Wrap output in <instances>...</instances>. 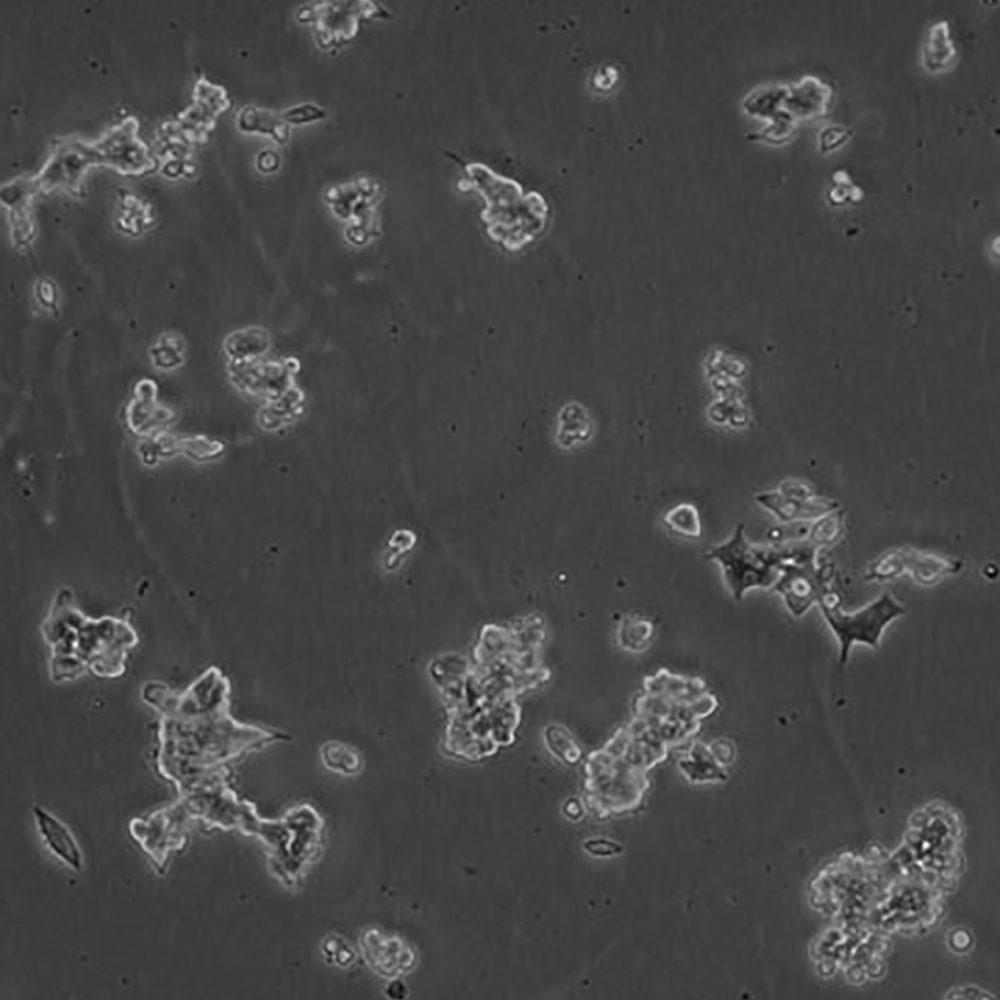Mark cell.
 I'll return each instance as SVG.
<instances>
[{"label": "cell", "mask_w": 1000, "mask_h": 1000, "mask_svg": "<svg viewBox=\"0 0 1000 1000\" xmlns=\"http://www.w3.org/2000/svg\"><path fill=\"white\" fill-rule=\"evenodd\" d=\"M280 166L279 154L273 149L260 151L256 158V167L262 173H273Z\"/></svg>", "instance_id": "cell-22"}, {"label": "cell", "mask_w": 1000, "mask_h": 1000, "mask_svg": "<svg viewBox=\"0 0 1000 1000\" xmlns=\"http://www.w3.org/2000/svg\"><path fill=\"white\" fill-rule=\"evenodd\" d=\"M545 735L546 745L555 756L568 762H574L579 756L577 746L563 729L558 730L555 726L548 727Z\"/></svg>", "instance_id": "cell-20"}, {"label": "cell", "mask_w": 1000, "mask_h": 1000, "mask_svg": "<svg viewBox=\"0 0 1000 1000\" xmlns=\"http://www.w3.org/2000/svg\"><path fill=\"white\" fill-rule=\"evenodd\" d=\"M281 113L291 127L312 124L327 117L326 110L314 102L299 103L281 110Z\"/></svg>", "instance_id": "cell-18"}, {"label": "cell", "mask_w": 1000, "mask_h": 1000, "mask_svg": "<svg viewBox=\"0 0 1000 1000\" xmlns=\"http://www.w3.org/2000/svg\"><path fill=\"white\" fill-rule=\"evenodd\" d=\"M900 550L903 572L911 571L914 579L923 585L933 584L947 575L955 574L962 566L958 561L945 556L913 548Z\"/></svg>", "instance_id": "cell-15"}, {"label": "cell", "mask_w": 1000, "mask_h": 1000, "mask_svg": "<svg viewBox=\"0 0 1000 1000\" xmlns=\"http://www.w3.org/2000/svg\"><path fill=\"white\" fill-rule=\"evenodd\" d=\"M190 820L186 808L178 799L145 818L131 819L129 832L155 867L162 871L169 853L186 845Z\"/></svg>", "instance_id": "cell-7"}, {"label": "cell", "mask_w": 1000, "mask_h": 1000, "mask_svg": "<svg viewBox=\"0 0 1000 1000\" xmlns=\"http://www.w3.org/2000/svg\"><path fill=\"white\" fill-rule=\"evenodd\" d=\"M382 195V185L379 181L368 176H359L349 182L330 186L325 191L324 197L340 217L354 216L360 220V215L367 216L373 213Z\"/></svg>", "instance_id": "cell-11"}, {"label": "cell", "mask_w": 1000, "mask_h": 1000, "mask_svg": "<svg viewBox=\"0 0 1000 1000\" xmlns=\"http://www.w3.org/2000/svg\"><path fill=\"white\" fill-rule=\"evenodd\" d=\"M238 130L247 134L270 137L274 142L286 144L291 136V126L284 120L281 110L246 105L236 116Z\"/></svg>", "instance_id": "cell-14"}, {"label": "cell", "mask_w": 1000, "mask_h": 1000, "mask_svg": "<svg viewBox=\"0 0 1000 1000\" xmlns=\"http://www.w3.org/2000/svg\"><path fill=\"white\" fill-rule=\"evenodd\" d=\"M185 352L184 342L179 335L163 334L151 347L150 357L153 365L162 370L174 369L183 362Z\"/></svg>", "instance_id": "cell-17"}, {"label": "cell", "mask_w": 1000, "mask_h": 1000, "mask_svg": "<svg viewBox=\"0 0 1000 1000\" xmlns=\"http://www.w3.org/2000/svg\"><path fill=\"white\" fill-rule=\"evenodd\" d=\"M823 616L839 644V662H847L856 643L877 649L884 629L905 613V608L888 593L882 594L856 612H843L839 599L819 604Z\"/></svg>", "instance_id": "cell-6"}, {"label": "cell", "mask_w": 1000, "mask_h": 1000, "mask_svg": "<svg viewBox=\"0 0 1000 1000\" xmlns=\"http://www.w3.org/2000/svg\"><path fill=\"white\" fill-rule=\"evenodd\" d=\"M32 815L36 830L50 853L73 872L83 868V853L69 827L45 808L34 805Z\"/></svg>", "instance_id": "cell-10"}, {"label": "cell", "mask_w": 1000, "mask_h": 1000, "mask_svg": "<svg viewBox=\"0 0 1000 1000\" xmlns=\"http://www.w3.org/2000/svg\"><path fill=\"white\" fill-rule=\"evenodd\" d=\"M756 501L786 522L819 518L836 508V503L812 497H794L778 491L761 493Z\"/></svg>", "instance_id": "cell-13"}, {"label": "cell", "mask_w": 1000, "mask_h": 1000, "mask_svg": "<svg viewBox=\"0 0 1000 1000\" xmlns=\"http://www.w3.org/2000/svg\"><path fill=\"white\" fill-rule=\"evenodd\" d=\"M544 637L539 618L508 627L490 624L472 661L457 653L432 661L430 674L447 714L444 747L451 755L477 760L514 741L517 697L549 678L541 660Z\"/></svg>", "instance_id": "cell-1"}, {"label": "cell", "mask_w": 1000, "mask_h": 1000, "mask_svg": "<svg viewBox=\"0 0 1000 1000\" xmlns=\"http://www.w3.org/2000/svg\"><path fill=\"white\" fill-rule=\"evenodd\" d=\"M853 136V131L838 124H829L818 133V148L823 153L841 149Z\"/></svg>", "instance_id": "cell-21"}, {"label": "cell", "mask_w": 1000, "mask_h": 1000, "mask_svg": "<svg viewBox=\"0 0 1000 1000\" xmlns=\"http://www.w3.org/2000/svg\"><path fill=\"white\" fill-rule=\"evenodd\" d=\"M834 90L832 86L814 75H806L799 82L787 86L783 106L797 122L822 119L829 113Z\"/></svg>", "instance_id": "cell-9"}, {"label": "cell", "mask_w": 1000, "mask_h": 1000, "mask_svg": "<svg viewBox=\"0 0 1000 1000\" xmlns=\"http://www.w3.org/2000/svg\"><path fill=\"white\" fill-rule=\"evenodd\" d=\"M814 552H809L780 566L774 589L795 617L803 615L811 605L818 603L831 591L828 588L831 571L816 567Z\"/></svg>", "instance_id": "cell-8"}, {"label": "cell", "mask_w": 1000, "mask_h": 1000, "mask_svg": "<svg viewBox=\"0 0 1000 1000\" xmlns=\"http://www.w3.org/2000/svg\"><path fill=\"white\" fill-rule=\"evenodd\" d=\"M389 17L383 5L370 0L309 2L296 12L297 21L311 27L317 46L331 52L349 44L364 22Z\"/></svg>", "instance_id": "cell-5"}, {"label": "cell", "mask_w": 1000, "mask_h": 1000, "mask_svg": "<svg viewBox=\"0 0 1000 1000\" xmlns=\"http://www.w3.org/2000/svg\"><path fill=\"white\" fill-rule=\"evenodd\" d=\"M833 180L838 185H851L852 184L850 175L846 171H844V170H838V171H836L834 173V175H833Z\"/></svg>", "instance_id": "cell-23"}, {"label": "cell", "mask_w": 1000, "mask_h": 1000, "mask_svg": "<svg viewBox=\"0 0 1000 1000\" xmlns=\"http://www.w3.org/2000/svg\"><path fill=\"white\" fill-rule=\"evenodd\" d=\"M664 525L673 533L688 539L701 535V520L697 508L681 503L670 508L663 516Z\"/></svg>", "instance_id": "cell-16"}, {"label": "cell", "mask_w": 1000, "mask_h": 1000, "mask_svg": "<svg viewBox=\"0 0 1000 1000\" xmlns=\"http://www.w3.org/2000/svg\"><path fill=\"white\" fill-rule=\"evenodd\" d=\"M842 531V517L838 513L824 515L809 530L807 541L817 545L834 542Z\"/></svg>", "instance_id": "cell-19"}, {"label": "cell", "mask_w": 1000, "mask_h": 1000, "mask_svg": "<svg viewBox=\"0 0 1000 1000\" xmlns=\"http://www.w3.org/2000/svg\"><path fill=\"white\" fill-rule=\"evenodd\" d=\"M958 50L947 20L933 23L926 31L920 50V64L930 75L949 72L956 64Z\"/></svg>", "instance_id": "cell-12"}, {"label": "cell", "mask_w": 1000, "mask_h": 1000, "mask_svg": "<svg viewBox=\"0 0 1000 1000\" xmlns=\"http://www.w3.org/2000/svg\"><path fill=\"white\" fill-rule=\"evenodd\" d=\"M466 178L458 182L461 191L474 190L485 200L484 221L490 228H539L545 221L547 206L536 192L524 194L514 179L502 176L482 163H467Z\"/></svg>", "instance_id": "cell-3"}, {"label": "cell", "mask_w": 1000, "mask_h": 1000, "mask_svg": "<svg viewBox=\"0 0 1000 1000\" xmlns=\"http://www.w3.org/2000/svg\"><path fill=\"white\" fill-rule=\"evenodd\" d=\"M50 649L49 675L55 683H66L87 672L100 678H118L125 673L129 652L139 639L123 618H92L78 607L72 591L62 588L53 597L41 625Z\"/></svg>", "instance_id": "cell-2"}, {"label": "cell", "mask_w": 1000, "mask_h": 1000, "mask_svg": "<svg viewBox=\"0 0 1000 1000\" xmlns=\"http://www.w3.org/2000/svg\"><path fill=\"white\" fill-rule=\"evenodd\" d=\"M791 543L760 546L749 542L744 525L739 524L723 543L712 547L706 558L716 561L724 580L737 600L754 588H770L777 581L780 566L793 559Z\"/></svg>", "instance_id": "cell-4"}]
</instances>
